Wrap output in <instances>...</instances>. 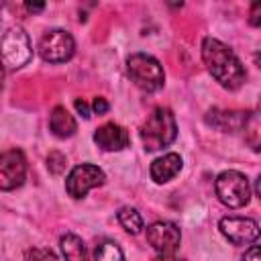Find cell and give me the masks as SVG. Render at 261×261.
<instances>
[{"instance_id":"11","label":"cell","mask_w":261,"mask_h":261,"mask_svg":"<svg viewBox=\"0 0 261 261\" xmlns=\"http://www.w3.org/2000/svg\"><path fill=\"white\" fill-rule=\"evenodd\" d=\"M94 141L104 151H122L128 145V133L120 124L106 122L94 133Z\"/></svg>"},{"instance_id":"7","label":"cell","mask_w":261,"mask_h":261,"mask_svg":"<svg viewBox=\"0 0 261 261\" xmlns=\"http://www.w3.org/2000/svg\"><path fill=\"white\" fill-rule=\"evenodd\" d=\"M106 181V175L104 171L98 167V165H92V163H82V165H75L67 179H65V190L71 198L80 200L84 198L92 188H98Z\"/></svg>"},{"instance_id":"14","label":"cell","mask_w":261,"mask_h":261,"mask_svg":"<svg viewBox=\"0 0 261 261\" xmlns=\"http://www.w3.org/2000/svg\"><path fill=\"white\" fill-rule=\"evenodd\" d=\"M61 251H63V257L65 261H88V253H86V247L82 243V239L73 232H67L61 237Z\"/></svg>"},{"instance_id":"24","label":"cell","mask_w":261,"mask_h":261,"mask_svg":"<svg viewBox=\"0 0 261 261\" xmlns=\"http://www.w3.org/2000/svg\"><path fill=\"white\" fill-rule=\"evenodd\" d=\"M27 8H29V10H33V12H39V10H43V8H45V4H31V2H29V4H27Z\"/></svg>"},{"instance_id":"5","label":"cell","mask_w":261,"mask_h":261,"mask_svg":"<svg viewBox=\"0 0 261 261\" xmlns=\"http://www.w3.org/2000/svg\"><path fill=\"white\" fill-rule=\"evenodd\" d=\"M33 57V49H31V41L29 35L24 33L22 27H10L6 29V33L2 35V59L4 65L10 69H18L22 65H27Z\"/></svg>"},{"instance_id":"15","label":"cell","mask_w":261,"mask_h":261,"mask_svg":"<svg viewBox=\"0 0 261 261\" xmlns=\"http://www.w3.org/2000/svg\"><path fill=\"white\" fill-rule=\"evenodd\" d=\"M94 259L96 261H124V255L114 241L102 239L94 249Z\"/></svg>"},{"instance_id":"16","label":"cell","mask_w":261,"mask_h":261,"mask_svg":"<svg viewBox=\"0 0 261 261\" xmlns=\"http://www.w3.org/2000/svg\"><path fill=\"white\" fill-rule=\"evenodd\" d=\"M118 222H120V226H122L126 232H130V234H139V232L143 230V218H141V214H139L135 208H130V206H124V208L118 210Z\"/></svg>"},{"instance_id":"19","label":"cell","mask_w":261,"mask_h":261,"mask_svg":"<svg viewBox=\"0 0 261 261\" xmlns=\"http://www.w3.org/2000/svg\"><path fill=\"white\" fill-rule=\"evenodd\" d=\"M249 22L253 27H261V0L253 2L251 4V10H249Z\"/></svg>"},{"instance_id":"17","label":"cell","mask_w":261,"mask_h":261,"mask_svg":"<svg viewBox=\"0 0 261 261\" xmlns=\"http://www.w3.org/2000/svg\"><path fill=\"white\" fill-rule=\"evenodd\" d=\"M65 165H67L65 155H61V153H57V151L49 153V157H47V167H49V171H51V173H55V175L63 173Z\"/></svg>"},{"instance_id":"1","label":"cell","mask_w":261,"mask_h":261,"mask_svg":"<svg viewBox=\"0 0 261 261\" xmlns=\"http://www.w3.org/2000/svg\"><path fill=\"white\" fill-rule=\"evenodd\" d=\"M202 59L212 77L226 90H239L245 82V67L230 47L218 39L206 37L202 41Z\"/></svg>"},{"instance_id":"4","label":"cell","mask_w":261,"mask_h":261,"mask_svg":"<svg viewBox=\"0 0 261 261\" xmlns=\"http://www.w3.org/2000/svg\"><path fill=\"white\" fill-rule=\"evenodd\" d=\"M214 188H216L218 200L228 208H243L245 204H249L251 186H249V179L241 171H234V169L222 171L216 177Z\"/></svg>"},{"instance_id":"25","label":"cell","mask_w":261,"mask_h":261,"mask_svg":"<svg viewBox=\"0 0 261 261\" xmlns=\"http://www.w3.org/2000/svg\"><path fill=\"white\" fill-rule=\"evenodd\" d=\"M255 192H257V196L261 198V177L257 179V184H255Z\"/></svg>"},{"instance_id":"22","label":"cell","mask_w":261,"mask_h":261,"mask_svg":"<svg viewBox=\"0 0 261 261\" xmlns=\"http://www.w3.org/2000/svg\"><path fill=\"white\" fill-rule=\"evenodd\" d=\"M75 108H77V112H82L84 118H90V108L84 100H75Z\"/></svg>"},{"instance_id":"13","label":"cell","mask_w":261,"mask_h":261,"mask_svg":"<svg viewBox=\"0 0 261 261\" xmlns=\"http://www.w3.org/2000/svg\"><path fill=\"white\" fill-rule=\"evenodd\" d=\"M49 126H51V130H53V135L59 137V139H67V137H71V135L77 130L75 118L69 114V110H67L65 106H55V108L51 110Z\"/></svg>"},{"instance_id":"6","label":"cell","mask_w":261,"mask_h":261,"mask_svg":"<svg viewBox=\"0 0 261 261\" xmlns=\"http://www.w3.org/2000/svg\"><path fill=\"white\" fill-rule=\"evenodd\" d=\"M73 51H75L73 37L61 29H53L45 33L39 41V55L43 57V61H49V63H63L71 59Z\"/></svg>"},{"instance_id":"8","label":"cell","mask_w":261,"mask_h":261,"mask_svg":"<svg viewBox=\"0 0 261 261\" xmlns=\"http://www.w3.org/2000/svg\"><path fill=\"white\" fill-rule=\"evenodd\" d=\"M24 177H27V159H24L22 151L10 149V151L2 153V157H0V188L4 192L14 190L24 184Z\"/></svg>"},{"instance_id":"20","label":"cell","mask_w":261,"mask_h":261,"mask_svg":"<svg viewBox=\"0 0 261 261\" xmlns=\"http://www.w3.org/2000/svg\"><path fill=\"white\" fill-rule=\"evenodd\" d=\"M243 261H261V245H253L245 251Z\"/></svg>"},{"instance_id":"9","label":"cell","mask_w":261,"mask_h":261,"mask_svg":"<svg viewBox=\"0 0 261 261\" xmlns=\"http://www.w3.org/2000/svg\"><path fill=\"white\" fill-rule=\"evenodd\" d=\"M218 228L232 245H249L261 237L259 224L255 220L243 218V216H224L218 222Z\"/></svg>"},{"instance_id":"12","label":"cell","mask_w":261,"mask_h":261,"mask_svg":"<svg viewBox=\"0 0 261 261\" xmlns=\"http://www.w3.org/2000/svg\"><path fill=\"white\" fill-rule=\"evenodd\" d=\"M181 169V157L177 153H165L151 163V177L155 184H165L173 179Z\"/></svg>"},{"instance_id":"3","label":"cell","mask_w":261,"mask_h":261,"mask_svg":"<svg viewBox=\"0 0 261 261\" xmlns=\"http://www.w3.org/2000/svg\"><path fill=\"white\" fill-rule=\"evenodd\" d=\"M126 71L137 88L143 92H157L163 88L165 73L161 63L147 53H133L126 59Z\"/></svg>"},{"instance_id":"23","label":"cell","mask_w":261,"mask_h":261,"mask_svg":"<svg viewBox=\"0 0 261 261\" xmlns=\"http://www.w3.org/2000/svg\"><path fill=\"white\" fill-rule=\"evenodd\" d=\"M153 261H179V259H175L173 255H159V257H155Z\"/></svg>"},{"instance_id":"2","label":"cell","mask_w":261,"mask_h":261,"mask_svg":"<svg viewBox=\"0 0 261 261\" xmlns=\"http://www.w3.org/2000/svg\"><path fill=\"white\" fill-rule=\"evenodd\" d=\"M175 137H177V124H175V116L171 114V110L163 106L153 108L141 126L143 147L147 151H159L171 145Z\"/></svg>"},{"instance_id":"18","label":"cell","mask_w":261,"mask_h":261,"mask_svg":"<svg viewBox=\"0 0 261 261\" xmlns=\"http://www.w3.org/2000/svg\"><path fill=\"white\" fill-rule=\"evenodd\" d=\"M27 261H57V257L49 249H29L24 253Z\"/></svg>"},{"instance_id":"21","label":"cell","mask_w":261,"mask_h":261,"mask_svg":"<svg viewBox=\"0 0 261 261\" xmlns=\"http://www.w3.org/2000/svg\"><path fill=\"white\" fill-rule=\"evenodd\" d=\"M92 108H94V112H96V114H104V112L108 110V102H106L104 98H94Z\"/></svg>"},{"instance_id":"10","label":"cell","mask_w":261,"mask_h":261,"mask_svg":"<svg viewBox=\"0 0 261 261\" xmlns=\"http://www.w3.org/2000/svg\"><path fill=\"white\" fill-rule=\"evenodd\" d=\"M179 239H181L179 228L167 220L153 222L147 228V241L159 255H173L175 249L179 247Z\"/></svg>"}]
</instances>
